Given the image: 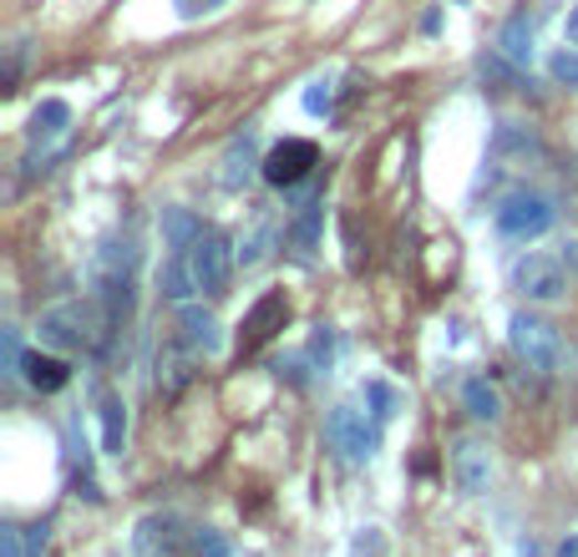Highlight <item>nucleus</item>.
I'll return each instance as SVG.
<instances>
[{
    "instance_id": "1",
    "label": "nucleus",
    "mask_w": 578,
    "mask_h": 557,
    "mask_svg": "<svg viewBox=\"0 0 578 557\" xmlns=\"http://www.w3.org/2000/svg\"><path fill=\"white\" fill-rule=\"evenodd\" d=\"M37 330L41 344H51V350H102L112 334V314L96 299H66L41 314Z\"/></svg>"
},
{
    "instance_id": "2",
    "label": "nucleus",
    "mask_w": 578,
    "mask_h": 557,
    "mask_svg": "<svg viewBox=\"0 0 578 557\" xmlns=\"http://www.w3.org/2000/svg\"><path fill=\"white\" fill-rule=\"evenodd\" d=\"M137 249L127 244V238H112V244H102L92 259V299L112 314V324H122L127 314H133L137 305Z\"/></svg>"
},
{
    "instance_id": "3",
    "label": "nucleus",
    "mask_w": 578,
    "mask_h": 557,
    "mask_svg": "<svg viewBox=\"0 0 578 557\" xmlns=\"http://www.w3.org/2000/svg\"><path fill=\"white\" fill-rule=\"evenodd\" d=\"M554 224H558V208H554V198L538 188H513L493 214V228L503 244H533V238L554 234Z\"/></svg>"
},
{
    "instance_id": "4",
    "label": "nucleus",
    "mask_w": 578,
    "mask_h": 557,
    "mask_svg": "<svg viewBox=\"0 0 578 557\" xmlns=\"http://www.w3.org/2000/svg\"><path fill=\"white\" fill-rule=\"evenodd\" d=\"M507 344L538 375H558L564 370V334H558L554 320H543V314H528V309L507 314Z\"/></svg>"
},
{
    "instance_id": "5",
    "label": "nucleus",
    "mask_w": 578,
    "mask_h": 557,
    "mask_svg": "<svg viewBox=\"0 0 578 557\" xmlns=\"http://www.w3.org/2000/svg\"><path fill=\"white\" fill-rule=\"evenodd\" d=\"M507 285L528 305H564L568 299V264L564 254H518L507 269Z\"/></svg>"
},
{
    "instance_id": "6",
    "label": "nucleus",
    "mask_w": 578,
    "mask_h": 557,
    "mask_svg": "<svg viewBox=\"0 0 578 557\" xmlns=\"http://www.w3.org/2000/svg\"><path fill=\"white\" fill-rule=\"evenodd\" d=\"M326 436H330V446H336L350 466H361V462H371L375 446H381V421H375L371 411H361V405L345 401V405L330 411Z\"/></svg>"
},
{
    "instance_id": "7",
    "label": "nucleus",
    "mask_w": 578,
    "mask_h": 557,
    "mask_svg": "<svg viewBox=\"0 0 578 557\" xmlns=\"http://www.w3.org/2000/svg\"><path fill=\"white\" fill-rule=\"evenodd\" d=\"M188 264H193V279H198V295H224L234 264H239V249L218 228H204V234L193 238Z\"/></svg>"
},
{
    "instance_id": "8",
    "label": "nucleus",
    "mask_w": 578,
    "mask_h": 557,
    "mask_svg": "<svg viewBox=\"0 0 578 557\" xmlns=\"http://www.w3.org/2000/svg\"><path fill=\"white\" fill-rule=\"evenodd\" d=\"M538 163H543L538 132L523 127V122H497L493 147H487V167L493 173H523V167H538Z\"/></svg>"
},
{
    "instance_id": "9",
    "label": "nucleus",
    "mask_w": 578,
    "mask_h": 557,
    "mask_svg": "<svg viewBox=\"0 0 578 557\" xmlns=\"http://www.w3.org/2000/svg\"><path fill=\"white\" fill-rule=\"evenodd\" d=\"M314 163H320L314 143H305V137H285V143L265 157V167H259V173H265V183H275V188H300V183L310 178Z\"/></svg>"
},
{
    "instance_id": "10",
    "label": "nucleus",
    "mask_w": 578,
    "mask_h": 557,
    "mask_svg": "<svg viewBox=\"0 0 578 557\" xmlns=\"http://www.w3.org/2000/svg\"><path fill=\"white\" fill-rule=\"evenodd\" d=\"M183 522L173 512H147L133 522V557H178Z\"/></svg>"
},
{
    "instance_id": "11",
    "label": "nucleus",
    "mask_w": 578,
    "mask_h": 557,
    "mask_svg": "<svg viewBox=\"0 0 578 557\" xmlns=\"http://www.w3.org/2000/svg\"><path fill=\"white\" fill-rule=\"evenodd\" d=\"M178 344L198 360H214L224 350V324L218 314H208L204 305H178Z\"/></svg>"
},
{
    "instance_id": "12",
    "label": "nucleus",
    "mask_w": 578,
    "mask_h": 557,
    "mask_svg": "<svg viewBox=\"0 0 578 557\" xmlns=\"http://www.w3.org/2000/svg\"><path fill=\"white\" fill-rule=\"evenodd\" d=\"M452 476H457L462 497H482V492L493 486V451L482 446L477 436L457 441V446H452Z\"/></svg>"
},
{
    "instance_id": "13",
    "label": "nucleus",
    "mask_w": 578,
    "mask_h": 557,
    "mask_svg": "<svg viewBox=\"0 0 578 557\" xmlns=\"http://www.w3.org/2000/svg\"><path fill=\"white\" fill-rule=\"evenodd\" d=\"M157 285H163V299L168 305H193L198 295V279H193V264H188V249H173L163 274H157Z\"/></svg>"
},
{
    "instance_id": "14",
    "label": "nucleus",
    "mask_w": 578,
    "mask_h": 557,
    "mask_svg": "<svg viewBox=\"0 0 578 557\" xmlns=\"http://www.w3.org/2000/svg\"><path fill=\"white\" fill-rule=\"evenodd\" d=\"M21 380L31 385V391L51 395V391H61V385L72 380V365H66L61 355H41V350H31V355H25V365H21Z\"/></svg>"
},
{
    "instance_id": "15",
    "label": "nucleus",
    "mask_w": 578,
    "mask_h": 557,
    "mask_svg": "<svg viewBox=\"0 0 578 557\" xmlns=\"http://www.w3.org/2000/svg\"><path fill=\"white\" fill-rule=\"evenodd\" d=\"M254 167H265V163H254V132H239L229 143V153H224V173H218V183L229 193H239L244 183L254 178Z\"/></svg>"
},
{
    "instance_id": "16",
    "label": "nucleus",
    "mask_w": 578,
    "mask_h": 557,
    "mask_svg": "<svg viewBox=\"0 0 578 557\" xmlns=\"http://www.w3.org/2000/svg\"><path fill=\"white\" fill-rule=\"evenodd\" d=\"M462 405H467V415L482 421V426H497V421H503V395H497L493 380H482V375L462 385Z\"/></svg>"
},
{
    "instance_id": "17",
    "label": "nucleus",
    "mask_w": 578,
    "mask_h": 557,
    "mask_svg": "<svg viewBox=\"0 0 578 557\" xmlns=\"http://www.w3.org/2000/svg\"><path fill=\"white\" fill-rule=\"evenodd\" d=\"M533 31H538V25H533V16L518 11L513 21L503 25V37H497V51H503V56L513 61V66H533Z\"/></svg>"
},
{
    "instance_id": "18",
    "label": "nucleus",
    "mask_w": 578,
    "mask_h": 557,
    "mask_svg": "<svg viewBox=\"0 0 578 557\" xmlns=\"http://www.w3.org/2000/svg\"><path fill=\"white\" fill-rule=\"evenodd\" d=\"M193 360L198 355H188V350H157V391L163 395H178L183 385H188L193 380Z\"/></svg>"
},
{
    "instance_id": "19",
    "label": "nucleus",
    "mask_w": 578,
    "mask_h": 557,
    "mask_svg": "<svg viewBox=\"0 0 578 557\" xmlns=\"http://www.w3.org/2000/svg\"><path fill=\"white\" fill-rule=\"evenodd\" d=\"M96 415H102V446H107V456H122L127 451V405H122V395H102Z\"/></svg>"
},
{
    "instance_id": "20",
    "label": "nucleus",
    "mask_w": 578,
    "mask_h": 557,
    "mask_svg": "<svg viewBox=\"0 0 578 557\" xmlns=\"http://www.w3.org/2000/svg\"><path fill=\"white\" fill-rule=\"evenodd\" d=\"M289 249L305 264L314 259V249H320V203H305L300 214H295V224H289Z\"/></svg>"
},
{
    "instance_id": "21",
    "label": "nucleus",
    "mask_w": 578,
    "mask_h": 557,
    "mask_svg": "<svg viewBox=\"0 0 578 557\" xmlns=\"http://www.w3.org/2000/svg\"><path fill=\"white\" fill-rule=\"evenodd\" d=\"M285 314H289V305H285V295H265L259 305H254V314H249V324H244V340L249 344H259V340H269L275 334V324H285Z\"/></svg>"
},
{
    "instance_id": "22",
    "label": "nucleus",
    "mask_w": 578,
    "mask_h": 557,
    "mask_svg": "<svg viewBox=\"0 0 578 557\" xmlns=\"http://www.w3.org/2000/svg\"><path fill=\"white\" fill-rule=\"evenodd\" d=\"M66 122H72V107L66 102H41L37 112H31V143H51V137H61L66 132Z\"/></svg>"
},
{
    "instance_id": "23",
    "label": "nucleus",
    "mask_w": 578,
    "mask_h": 557,
    "mask_svg": "<svg viewBox=\"0 0 578 557\" xmlns=\"http://www.w3.org/2000/svg\"><path fill=\"white\" fill-rule=\"evenodd\" d=\"M198 234H204V224L188 208H163V238H168V249H193Z\"/></svg>"
},
{
    "instance_id": "24",
    "label": "nucleus",
    "mask_w": 578,
    "mask_h": 557,
    "mask_svg": "<svg viewBox=\"0 0 578 557\" xmlns=\"http://www.w3.org/2000/svg\"><path fill=\"white\" fill-rule=\"evenodd\" d=\"M365 411L375 415V421H391V415L401 411V395H396V385H385V380H365Z\"/></svg>"
},
{
    "instance_id": "25",
    "label": "nucleus",
    "mask_w": 578,
    "mask_h": 557,
    "mask_svg": "<svg viewBox=\"0 0 578 557\" xmlns=\"http://www.w3.org/2000/svg\"><path fill=\"white\" fill-rule=\"evenodd\" d=\"M305 112H310V117H326L330 107H336V76H314L310 86H305Z\"/></svg>"
},
{
    "instance_id": "26",
    "label": "nucleus",
    "mask_w": 578,
    "mask_h": 557,
    "mask_svg": "<svg viewBox=\"0 0 578 557\" xmlns=\"http://www.w3.org/2000/svg\"><path fill=\"white\" fill-rule=\"evenodd\" d=\"M548 76H554L558 86H578V47H558L554 56H548Z\"/></svg>"
},
{
    "instance_id": "27",
    "label": "nucleus",
    "mask_w": 578,
    "mask_h": 557,
    "mask_svg": "<svg viewBox=\"0 0 578 557\" xmlns=\"http://www.w3.org/2000/svg\"><path fill=\"white\" fill-rule=\"evenodd\" d=\"M0 557H37L21 522H6V527H0Z\"/></svg>"
},
{
    "instance_id": "28",
    "label": "nucleus",
    "mask_w": 578,
    "mask_h": 557,
    "mask_svg": "<svg viewBox=\"0 0 578 557\" xmlns=\"http://www.w3.org/2000/svg\"><path fill=\"white\" fill-rule=\"evenodd\" d=\"M21 365H25L21 334H16V330H6V334H0V370H6V375H21Z\"/></svg>"
},
{
    "instance_id": "29",
    "label": "nucleus",
    "mask_w": 578,
    "mask_h": 557,
    "mask_svg": "<svg viewBox=\"0 0 578 557\" xmlns=\"http://www.w3.org/2000/svg\"><path fill=\"white\" fill-rule=\"evenodd\" d=\"M193 547H198V557H234V547L224 543V533H214V527L193 533Z\"/></svg>"
},
{
    "instance_id": "30",
    "label": "nucleus",
    "mask_w": 578,
    "mask_h": 557,
    "mask_svg": "<svg viewBox=\"0 0 578 557\" xmlns=\"http://www.w3.org/2000/svg\"><path fill=\"white\" fill-rule=\"evenodd\" d=\"M310 360H314V370H330V360H336V334L320 324V334L310 340Z\"/></svg>"
},
{
    "instance_id": "31",
    "label": "nucleus",
    "mask_w": 578,
    "mask_h": 557,
    "mask_svg": "<svg viewBox=\"0 0 578 557\" xmlns=\"http://www.w3.org/2000/svg\"><path fill=\"white\" fill-rule=\"evenodd\" d=\"M265 244H269V228H254L249 238H239V264H259L265 259Z\"/></svg>"
},
{
    "instance_id": "32",
    "label": "nucleus",
    "mask_w": 578,
    "mask_h": 557,
    "mask_svg": "<svg viewBox=\"0 0 578 557\" xmlns=\"http://www.w3.org/2000/svg\"><path fill=\"white\" fill-rule=\"evenodd\" d=\"M350 557H381V527H361L350 543Z\"/></svg>"
},
{
    "instance_id": "33",
    "label": "nucleus",
    "mask_w": 578,
    "mask_h": 557,
    "mask_svg": "<svg viewBox=\"0 0 578 557\" xmlns=\"http://www.w3.org/2000/svg\"><path fill=\"white\" fill-rule=\"evenodd\" d=\"M21 66H25V47H11V61H6V86H16Z\"/></svg>"
},
{
    "instance_id": "34",
    "label": "nucleus",
    "mask_w": 578,
    "mask_h": 557,
    "mask_svg": "<svg viewBox=\"0 0 578 557\" xmlns=\"http://www.w3.org/2000/svg\"><path fill=\"white\" fill-rule=\"evenodd\" d=\"M47 533H51V527H47V522H37V527H25V537H31V553H47Z\"/></svg>"
},
{
    "instance_id": "35",
    "label": "nucleus",
    "mask_w": 578,
    "mask_h": 557,
    "mask_svg": "<svg viewBox=\"0 0 578 557\" xmlns=\"http://www.w3.org/2000/svg\"><path fill=\"white\" fill-rule=\"evenodd\" d=\"M564 47H578V6H568L564 16Z\"/></svg>"
},
{
    "instance_id": "36",
    "label": "nucleus",
    "mask_w": 578,
    "mask_h": 557,
    "mask_svg": "<svg viewBox=\"0 0 578 557\" xmlns=\"http://www.w3.org/2000/svg\"><path fill=\"white\" fill-rule=\"evenodd\" d=\"M564 264H568V274L578 269V238H574V244H564Z\"/></svg>"
},
{
    "instance_id": "37",
    "label": "nucleus",
    "mask_w": 578,
    "mask_h": 557,
    "mask_svg": "<svg viewBox=\"0 0 578 557\" xmlns=\"http://www.w3.org/2000/svg\"><path fill=\"white\" fill-rule=\"evenodd\" d=\"M554 557H578V537H568V543H558Z\"/></svg>"
}]
</instances>
